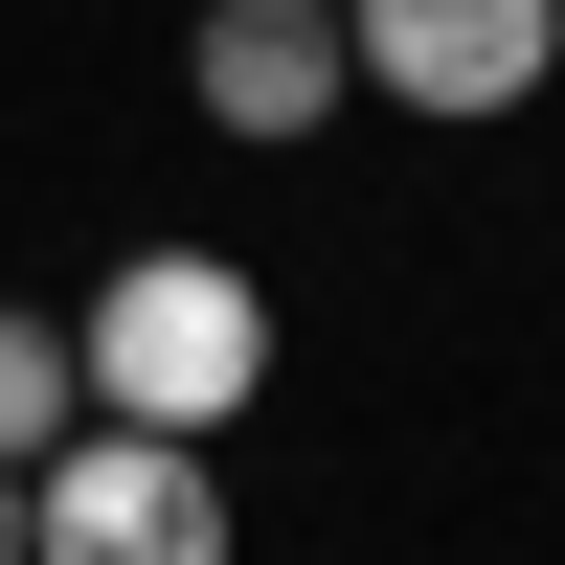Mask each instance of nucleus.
I'll return each mask as SVG.
<instances>
[{"instance_id":"2","label":"nucleus","mask_w":565,"mask_h":565,"mask_svg":"<svg viewBox=\"0 0 565 565\" xmlns=\"http://www.w3.org/2000/svg\"><path fill=\"white\" fill-rule=\"evenodd\" d=\"M23 565H226V452L136 430V407H68L23 452Z\"/></svg>"},{"instance_id":"1","label":"nucleus","mask_w":565,"mask_h":565,"mask_svg":"<svg viewBox=\"0 0 565 565\" xmlns=\"http://www.w3.org/2000/svg\"><path fill=\"white\" fill-rule=\"evenodd\" d=\"M68 362H90V407H136V430H249L271 295H249L226 249H114V295L68 317Z\"/></svg>"},{"instance_id":"5","label":"nucleus","mask_w":565,"mask_h":565,"mask_svg":"<svg viewBox=\"0 0 565 565\" xmlns=\"http://www.w3.org/2000/svg\"><path fill=\"white\" fill-rule=\"evenodd\" d=\"M68 407H90V362H68V317H45V295H0V452H45Z\"/></svg>"},{"instance_id":"4","label":"nucleus","mask_w":565,"mask_h":565,"mask_svg":"<svg viewBox=\"0 0 565 565\" xmlns=\"http://www.w3.org/2000/svg\"><path fill=\"white\" fill-rule=\"evenodd\" d=\"M181 90H204V136L295 159V136L362 114V45H340V0H204V23H181Z\"/></svg>"},{"instance_id":"3","label":"nucleus","mask_w":565,"mask_h":565,"mask_svg":"<svg viewBox=\"0 0 565 565\" xmlns=\"http://www.w3.org/2000/svg\"><path fill=\"white\" fill-rule=\"evenodd\" d=\"M340 45H362V90L430 114V136H498V114L565 90V0H340Z\"/></svg>"},{"instance_id":"6","label":"nucleus","mask_w":565,"mask_h":565,"mask_svg":"<svg viewBox=\"0 0 565 565\" xmlns=\"http://www.w3.org/2000/svg\"><path fill=\"white\" fill-rule=\"evenodd\" d=\"M0 565H23V452H0Z\"/></svg>"}]
</instances>
